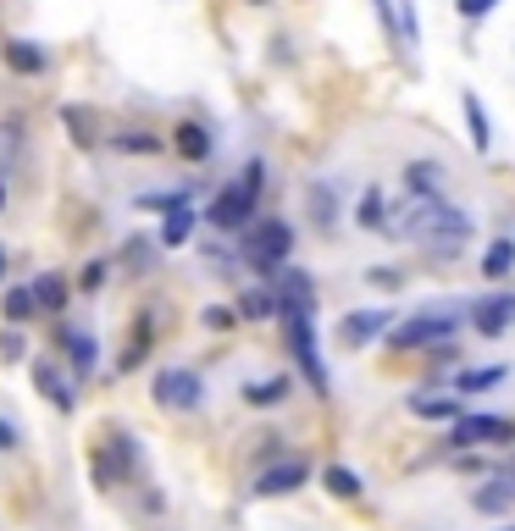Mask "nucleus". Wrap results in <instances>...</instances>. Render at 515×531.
Segmentation results:
<instances>
[{"label": "nucleus", "mask_w": 515, "mask_h": 531, "mask_svg": "<svg viewBox=\"0 0 515 531\" xmlns=\"http://www.w3.org/2000/svg\"><path fill=\"white\" fill-rule=\"evenodd\" d=\"M471 233H477L471 216L455 211V205H444V200H416V205H410L405 238H410V244H421V249H432V255H460V244H466Z\"/></svg>", "instance_id": "obj_1"}, {"label": "nucleus", "mask_w": 515, "mask_h": 531, "mask_svg": "<svg viewBox=\"0 0 515 531\" xmlns=\"http://www.w3.org/2000/svg\"><path fill=\"white\" fill-rule=\"evenodd\" d=\"M460 321H471V305H427L410 321H399L388 332V343L394 349H438V343H449L460 332Z\"/></svg>", "instance_id": "obj_2"}, {"label": "nucleus", "mask_w": 515, "mask_h": 531, "mask_svg": "<svg viewBox=\"0 0 515 531\" xmlns=\"http://www.w3.org/2000/svg\"><path fill=\"white\" fill-rule=\"evenodd\" d=\"M277 316H283V338H288V354H294V366H300V377L311 382V393H316V399H327V393H333V377H327V366H322V349H316L311 310H300V305H283Z\"/></svg>", "instance_id": "obj_3"}, {"label": "nucleus", "mask_w": 515, "mask_h": 531, "mask_svg": "<svg viewBox=\"0 0 515 531\" xmlns=\"http://www.w3.org/2000/svg\"><path fill=\"white\" fill-rule=\"evenodd\" d=\"M239 255L250 260L255 272H283L288 255H294V227L277 222V216H261L255 227L239 233Z\"/></svg>", "instance_id": "obj_4"}, {"label": "nucleus", "mask_w": 515, "mask_h": 531, "mask_svg": "<svg viewBox=\"0 0 515 531\" xmlns=\"http://www.w3.org/2000/svg\"><path fill=\"white\" fill-rule=\"evenodd\" d=\"M449 443L455 449H499V443H515V421L510 415H460V421H449Z\"/></svg>", "instance_id": "obj_5"}, {"label": "nucleus", "mask_w": 515, "mask_h": 531, "mask_svg": "<svg viewBox=\"0 0 515 531\" xmlns=\"http://www.w3.org/2000/svg\"><path fill=\"white\" fill-rule=\"evenodd\" d=\"M255 200L261 194H250L244 183H228V189L211 200V211H205V222L216 227V233H244V227H255L261 216H255Z\"/></svg>", "instance_id": "obj_6"}, {"label": "nucleus", "mask_w": 515, "mask_h": 531, "mask_svg": "<svg viewBox=\"0 0 515 531\" xmlns=\"http://www.w3.org/2000/svg\"><path fill=\"white\" fill-rule=\"evenodd\" d=\"M156 404L161 410H200V399H205V382L194 377L189 366H167V371H156Z\"/></svg>", "instance_id": "obj_7"}, {"label": "nucleus", "mask_w": 515, "mask_h": 531, "mask_svg": "<svg viewBox=\"0 0 515 531\" xmlns=\"http://www.w3.org/2000/svg\"><path fill=\"white\" fill-rule=\"evenodd\" d=\"M388 332H394V310H383V305L349 310V316L338 321V343H344V349H366V343L388 338Z\"/></svg>", "instance_id": "obj_8"}, {"label": "nucleus", "mask_w": 515, "mask_h": 531, "mask_svg": "<svg viewBox=\"0 0 515 531\" xmlns=\"http://www.w3.org/2000/svg\"><path fill=\"white\" fill-rule=\"evenodd\" d=\"M471 327L482 332V338H504V332L515 327V294H488L471 305Z\"/></svg>", "instance_id": "obj_9"}, {"label": "nucleus", "mask_w": 515, "mask_h": 531, "mask_svg": "<svg viewBox=\"0 0 515 531\" xmlns=\"http://www.w3.org/2000/svg\"><path fill=\"white\" fill-rule=\"evenodd\" d=\"M56 349L67 354V366H72V377H89V371L100 366V343L89 338L84 327H56Z\"/></svg>", "instance_id": "obj_10"}, {"label": "nucleus", "mask_w": 515, "mask_h": 531, "mask_svg": "<svg viewBox=\"0 0 515 531\" xmlns=\"http://www.w3.org/2000/svg\"><path fill=\"white\" fill-rule=\"evenodd\" d=\"M311 482V465L300 460V454H288L283 465H272V471L255 482V498H283V493H300V487Z\"/></svg>", "instance_id": "obj_11"}, {"label": "nucleus", "mask_w": 515, "mask_h": 531, "mask_svg": "<svg viewBox=\"0 0 515 531\" xmlns=\"http://www.w3.org/2000/svg\"><path fill=\"white\" fill-rule=\"evenodd\" d=\"M34 388L45 393V404H56V410H72V404H78V388H72V377L56 360H34Z\"/></svg>", "instance_id": "obj_12"}, {"label": "nucleus", "mask_w": 515, "mask_h": 531, "mask_svg": "<svg viewBox=\"0 0 515 531\" xmlns=\"http://www.w3.org/2000/svg\"><path fill=\"white\" fill-rule=\"evenodd\" d=\"M405 194L410 200H444V166L438 161H405Z\"/></svg>", "instance_id": "obj_13"}, {"label": "nucleus", "mask_w": 515, "mask_h": 531, "mask_svg": "<svg viewBox=\"0 0 515 531\" xmlns=\"http://www.w3.org/2000/svg\"><path fill=\"white\" fill-rule=\"evenodd\" d=\"M471 509H477V515H504V509H515V476H488V482L471 493Z\"/></svg>", "instance_id": "obj_14"}, {"label": "nucleus", "mask_w": 515, "mask_h": 531, "mask_svg": "<svg viewBox=\"0 0 515 531\" xmlns=\"http://www.w3.org/2000/svg\"><path fill=\"white\" fill-rule=\"evenodd\" d=\"M0 61H6L12 72H23V78H39V72L50 67V56L34 45V39H6V45H0Z\"/></svg>", "instance_id": "obj_15"}, {"label": "nucleus", "mask_w": 515, "mask_h": 531, "mask_svg": "<svg viewBox=\"0 0 515 531\" xmlns=\"http://www.w3.org/2000/svg\"><path fill=\"white\" fill-rule=\"evenodd\" d=\"M277 305H300V310H316V288L300 266H283L277 272Z\"/></svg>", "instance_id": "obj_16"}, {"label": "nucleus", "mask_w": 515, "mask_h": 531, "mask_svg": "<svg viewBox=\"0 0 515 531\" xmlns=\"http://www.w3.org/2000/svg\"><path fill=\"white\" fill-rule=\"evenodd\" d=\"M410 415H416V421H460V393H416V399H410Z\"/></svg>", "instance_id": "obj_17"}, {"label": "nucleus", "mask_w": 515, "mask_h": 531, "mask_svg": "<svg viewBox=\"0 0 515 531\" xmlns=\"http://www.w3.org/2000/svg\"><path fill=\"white\" fill-rule=\"evenodd\" d=\"M460 111H466L471 150H477V155H488V150H493V122H488V111H482V100L471 95V89H466V95H460Z\"/></svg>", "instance_id": "obj_18"}, {"label": "nucleus", "mask_w": 515, "mask_h": 531, "mask_svg": "<svg viewBox=\"0 0 515 531\" xmlns=\"http://www.w3.org/2000/svg\"><path fill=\"white\" fill-rule=\"evenodd\" d=\"M0 316H6V327H23V321H34V316H39L34 288H28V283H12L6 294H0Z\"/></svg>", "instance_id": "obj_19"}, {"label": "nucleus", "mask_w": 515, "mask_h": 531, "mask_svg": "<svg viewBox=\"0 0 515 531\" xmlns=\"http://www.w3.org/2000/svg\"><path fill=\"white\" fill-rule=\"evenodd\" d=\"M499 382H510V366H477V371H460L455 393L460 399H477V393H493Z\"/></svg>", "instance_id": "obj_20"}, {"label": "nucleus", "mask_w": 515, "mask_h": 531, "mask_svg": "<svg viewBox=\"0 0 515 531\" xmlns=\"http://www.w3.org/2000/svg\"><path fill=\"white\" fill-rule=\"evenodd\" d=\"M205 216L200 211H189V205H183V211H167V222H161V244L167 249H183L194 238V227H200Z\"/></svg>", "instance_id": "obj_21"}, {"label": "nucleus", "mask_w": 515, "mask_h": 531, "mask_svg": "<svg viewBox=\"0 0 515 531\" xmlns=\"http://www.w3.org/2000/svg\"><path fill=\"white\" fill-rule=\"evenodd\" d=\"M510 272H515V238H493L488 255H482V277H488V283H504Z\"/></svg>", "instance_id": "obj_22"}, {"label": "nucleus", "mask_w": 515, "mask_h": 531, "mask_svg": "<svg viewBox=\"0 0 515 531\" xmlns=\"http://www.w3.org/2000/svg\"><path fill=\"white\" fill-rule=\"evenodd\" d=\"M178 155L183 161H205L211 155V133H205V122H178Z\"/></svg>", "instance_id": "obj_23"}, {"label": "nucleus", "mask_w": 515, "mask_h": 531, "mask_svg": "<svg viewBox=\"0 0 515 531\" xmlns=\"http://www.w3.org/2000/svg\"><path fill=\"white\" fill-rule=\"evenodd\" d=\"M288 393H294V382L288 377H261V382H250V388H244V399L255 404V410H272V404H283Z\"/></svg>", "instance_id": "obj_24"}, {"label": "nucleus", "mask_w": 515, "mask_h": 531, "mask_svg": "<svg viewBox=\"0 0 515 531\" xmlns=\"http://www.w3.org/2000/svg\"><path fill=\"white\" fill-rule=\"evenodd\" d=\"M277 288H244L239 294V316L244 321H266V316H277Z\"/></svg>", "instance_id": "obj_25"}, {"label": "nucleus", "mask_w": 515, "mask_h": 531, "mask_svg": "<svg viewBox=\"0 0 515 531\" xmlns=\"http://www.w3.org/2000/svg\"><path fill=\"white\" fill-rule=\"evenodd\" d=\"M355 222L366 227V233H388V205H383V189H366V194H360Z\"/></svg>", "instance_id": "obj_26"}, {"label": "nucleus", "mask_w": 515, "mask_h": 531, "mask_svg": "<svg viewBox=\"0 0 515 531\" xmlns=\"http://www.w3.org/2000/svg\"><path fill=\"white\" fill-rule=\"evenodd\" d=\"M34 299H39V310H67V299H72L67 277H61V272H45V277L34 283Z\"/></svg>", "instance_id": "obj_27"}, {"label": "nucleus", "mask_w": 515, "mask_h": 531, "mask_svg": "<svg viewBox=\"0 0 515 531\" xmlns=\"http://www.w3.org/2000/svg\"><path fill=\"white\" fill-rule=\"evenodd\" d=\"M322 487H327L333 498H360V476L349 471V465H327V471H322Z\"/></svg>", "instance_id": "obj_28"}, {"label": "nucleus", "mask_w": 515, "mask_h": 531, "mask_svg": "<svg viewBox=\"0 0 515 531\" xmlns=\"http://www.w3.org/2000/svg\"><path fill=\"white\" fill-rule=\"evenodd\" d=\"M111 144H117V150H128V155H156V150H161V139H156V133H139V128H128V133H111Z\"/></svg>", "instance_id": "obj_29"}, {"label": "nucleus", "mask_w": 515, "mask_h": 531, "mask_svg": "<svg viewBox=\"0 0 515 531\" xmlns=\"http://www.w3.org/2000/svg\"><path fill=\"white\" fill-rule=\"evenodd\" d=\"M311 216H316V227H338V205H333V189H311Z\"/></svg>", "instance_id": "obj_30"}, {"label": "nucleus", "mask_w": 515, "mask_h": 531, "mask_svg": "<svg viewBox=\"0 0 515 531\" xmlns=\"http://www.w3.org/2000/svg\"><path fill=\"white\" fill-rule=\"evenodd\" d=\"M189 205V189H172V194H139V211H183Z\"/></svg>", "instance_id": "obj_31"}, {"label": "nucleus", "mask_w": 515, "mask_h": 531, "mask_svg": "<svg viewBox=\"0 0 515 531\" xmlns=\"http://www.w3.org/2000/svg\"><path fill=\"white\" fill-rule=\"evenodd\" d=\"M0 360H6V366H17V360H28V338L17 327H6L0 332Z\"/></svg>", "instance_id": "obj_32"}, {"label": "nucleus", "mask_w": 515, "mask_h": 531, "mask_svg": "<svg viewBox=\"0 0 515 531\" xmlns=\"http://www.w3.org/2000/svg\"><path fill=\"white\" fill-rule=\"evenodd\" d=\"M205 327H211V332H228L233 327V321H239V310H228V305H211V310H205Z\"/></svg>", "instance_id": "obj_33"}, {"label": "nucleus", "mask_w": 515, "mask_h": 531, "mask_svg": "<svg viewBox=\"0 0 515 531\" xmlns=\"http://www.w3.org/2000/svg\"><path fill=\"white\" fill-rule=\"evenodd\" d=\"M493 6H499V0H455V12L466 17V23H482V17L493 12Z\"/></svg>", "instance_id": "obj_34"}, {"label": "nucleus", "mask_w": 515, "mask_h": 531, "mask_svg": "<svg viewBox=\"0 0 515 531\" xmlns=\"http://www.w3.org/2000/svg\"><path fill=\"white\" fill-rule=\"evenodd\" d=\"M100 283H106V260H89L84 277H78V288H84V294H100Z\"/></svg>", "instance_id": "obj_35"}, {"label": "nucleus", "mask_w": 515, "mask_h": 531, "mask_svg": "<svg viewBox=\"0 0 515 531\" xmlns=\"http://www.w3.org/2000/svg\"><path fill=\"white\" fill-rule=\"evenodd\" d=\"M17 443H23V437H17V426H6V421H0V454H12Z\"/></svg>", "instance_id": "obj_36"}, {"label": "nucleus", "mask_w": 515, "mask_h": 531, "mask_svg": "<svg viewBox=\"0 0 515 531\" xmlns=\"http://www.w3.org/2000/svg\"><path fill=\"white\" fill-rule=\"evenodd\" d=\"M0 205H6V177H0Z\"/></svg>", "instance_id": "obj_37"}, {"label": "nucleus", "mask_w": 515, "mask_h": 531, "mask_svg": "<svg viewBox=\"0 0 515 531\" xmlns=\"http://www.w3.org/2000/svg\"><path fill=\"white\" fill-rule=\"evenodd\" d=\"M0 277H6V249H0Z\"/></svg>", "instance_id": "obj_38"}, {"label": "nucleus", "mask_w": 515, "mask_h": 531, "mask_svg": "<svg viewBox=\"0 0 515 531\" xmlns=\"http://www.w3.org/2000/svg\"><path fill=\"white\" fill-rule=\"evenodd\" d=\"M250 6H266V0H250Z\"/></svg>", "instance_id": "obj_39"}]
</instances>
